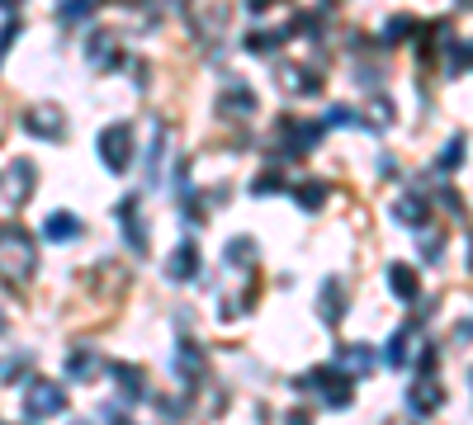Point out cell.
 <instances>
[{
    "label": "cell",
    "mask_w": 473,
    "mask_h": 425,
    "mask_svg": "<svg viewBox=\"0 0 473 425\" xmlns=\"http://www.w3.org/2000/svg\"><path fill=\"white\" fill-rule=\"evenodd\" d=\"M76 425H86V420H76Z\"/></svg>",
    "instance_id": "obj_38"
},
{
    "label": "cell",
    "mask_w": 473,
    "mask_h": 425,
    "mask_svg": "<svg viewBox=\"0 0 473 425\" xmlns=\"http://www.w3.org/2000/svg\"><path fill=\"white\" fill-rule=\"evenodd\" d=\"M430 345H426V335H421V322H407V326H398L393 331V340H388V364H393V369H407V364H412V359H421Z\"/></svg>",
    "instance_id": "obj_5"
},
{
    "label": "cell",
    "mask_w": 473,
    "mask_h": 425,
    "mask_svg": "<svg viewBox=\"0 0 473 425\" xmlns=\"http://www.w3.org/2000/svg\"><path fill=\"white\" fill-rule=\"evenodd\" d=\"M67 373H71L76 382H95L99 373H105V359H99L95 350H71V354H67Z\"/></svg>",
    "instance_id": "obj_15"
},
{
    "label": "cell",
    "mask_w": 473,
    "mask_h": 425,
    "mask_svg": "<svg viewBox=\"0 0 473 425\" xmlns=\"http://www.w3.org/2000/svg\"><path fill=\"white\" fill-rule=\"evenodd\" d=\"M57 411H67V392H61L52 378H33L29 392H24V416L29 420H48Z\"/></svg>",
    "instance_id": "obj_4"
},
{
    "label": "cell",
    "mask_w": 473,
    "mask_h": 425,
    "mask_svg": "<svg viewBox=\"0 0 473 425\" xmlns=\"http://www.w3.org/2000/svg\"><path fill=\"white\" fill-rule=\"evenodd\" d=\"M459 156H464V137H455V142L445 146V156H440V170H455V165H459Z\"/></svg>",
    "instance_id": "obj_28"
},
{
    "label": "cell",
    "mask_w": 473,
    "mask_h": 425,
    "mask_svg": "<svg viewBox=\"0 0 473 425\" xmlns=\"http://www.w3.org/2000/svg\"><path fill=\"white\" fill-rule=\"evenodd\" d=\"M284 425H313V416H307V411H289V416H284Z\"/></svg>",
    "instance_id": "obj_31"
},
{
    "label": "cell",
    "mask_w": 473,
    "mask_h": 425,
    "mask_svg": "<svg viewBox=\"0 0 473 425\" xmlns=\"http://www.w3.org/2000/svg\"><path fill=\"white\" fill-rule=\"evenodd\" d=\"M218 114L222 118H251L256 114V95L246 90V85H228V90L218 95Z\"/></svg>",
    "instance_id": "obj_14"
},
{
    "label": "cell",
    "mask_w": 473,
    "mask_h": 425,
    "mask_svg": "<svg viewBox=\"0 0 473 425\" xmlns=\"http://www.w3.org/2000/svg\"><path fill=\"white\" fill-rule=\"evenodd\" d=\"M194 24L199 33H209V38H222V29H228V0H194Z\"/></svg>",
    "instance_id": "obj_13"
},
{
    "label": "cell",
    "mask_w": 473,
    "mask_h": 425,
    "mask_svg": "<svg viewBox=\"0 0 473 425\" xmlns=\"http://www.w3.org/2000/svg\"><path fill=\"white\" fill-rule=\"evenodd\" d=\"M369 354H374V350H369V345H345V350H341V359H336V364H341L345 373H351V378H355V373L364 378L369 369H374V359H369Z\"/></svg>",
    "instance_id": "obj_21"
},
{
    "label": "cell",
    "mask_w": 473,
    "mask_h": 425,
    "mask_svg": "<svg viewBox=\"0 0 473 425\" xmlns=\"http://www.w3.org/2000/svg\"><path fill=\"white\" fill-rule=\"evenodd\" d=\"M440 250H445L440 237H426V241H421V255H426V260H440Z\"/></svg>",
    "instance_id": "obj_30"
},
{
    "label": "cell",
    "mask_w": 473,
    "mask_h": 425,
    "mask_svg": "<svg viewBox=\"0 0 473 425\" xmlns=\"http://www.w3.org/2000/svg\"><path fill=\"white\" fill-rule=\"evenodd\" d=\"M0 335H5V316H0Z\"/></svg>",
    "instance_id": "obj_37"
},
{
    "label": "cell",
    "mask_w": 473,
    "mask_h": 425,
    "mask_svg": "<svg viewBox=\"0 0 473 425\" xmlns=\"http://www.w3.org/2000/svg\"><path fill=\"white\" fill-rule=\"evenodd\" d=\"M33 189H38V165L29 156L10 161L5 175H0V203H5V208H24L33 199Z\"/></svg>",
    "instance_id": "obj_2"
},
{
    "label": "cell",
    "mask_w": 473,
    "mask_h": 425,
    "mask_svg": "<svg viewBox=\"0 0 473 425\" xmlns=\"http://www.w3.org/2000/svg\"><path fill=\"white\" fill-rule=\"evenodd\" d=\"M228 260H232V265H241V260L251 265V260H256V246H251V237H237V241L228 246Z\"/></svg>",
    "instance_id": "obj_27"
},
{
    "label": "cell",
    "mask_w": 473,
    "mask_h": 425,
    "mask_svg": "<svg viewBox=\"0 0 473 425\" xmlns=\"http://www.w3.org/2000/svg\"><path fill=\"white\" fill-rule=\"evenodd\" d=\"M289 33H294V29H265V33H251V38H246V52H275V48H284V42H289Z\"/></svg>",
    "instance_id": "obj_24"
},
{
    "label": "cell",
    "mask_w": 473,
    "mask_h": 425,
    "mask_svg": "<svg viewBox=\"0 0 473 425\" xmlns=\"http://www.w3.org/2000/svg\"><path fill=\"white\" fill-rule=\"evenodd\" d=\"M246 5H251V14H265V10H270V0H246Z\"/></svg>",
    "instance_id": "obj_32"
},
{
    "label": "cell",
    "mask_w": 473,
    "mask_h": 425,
    "mask_svg": "<svg viewBox=\"0 0 473 425\" xmlns=\"http://www.w3.org/2000/svg\"><path fill=\"white\" fill-rule=\"evenodd\" d=\"M464 52H468V57H464V67H468V61H473V42H464Z\"/></svg>",
    "instance_id": "obj_34"
},
{
    "label": "cell",
    "mask_w": 473,
    "mask_h": 425,
    "mask_svg": "<svg viewBox=\"0 0 473 425\" xmlns=\"http://www.w3.org/2000/svg\"><path fill=\"white\" fill-rule=\"evenodd\" d=\"M118 218H123V231H128V246L137 255H147V222H142V199H123L118 203Z\"/></svg>",
    "instance_id": "obj_11"
},
{
    "label": "cell",
    "mask_w": 473,
    "mask_h": 425,
    "mask_svg": "<svg viewBox=\"0 0 473 425\" xmlns=\"http://www.w3.org/2000/svg\"><path fill=\"white\" fill-rule=\"evenodd\" d=\"M388 288H393L402 303H417V298H421V284H417L412 265H388Z\"/></svg>",
    "instance_id": "obj_19"
},
{
    "label": "cell",
    "mask_w": 473,
    "mask_h": 425,
    "mask_svg": "<svg viewBox=\"0 0 473 425\" xmlns=\"http://www.w3.org/2000/svg\"><path fill=\"white\" fill-rule=\"evenodd\" d=\"M114 5H142V0H114Z\"/></svg>",
    "instance_id": "obj_36"
},
{
    "label": "cell",
    "mask_w": 473,
    "mask_h": 425,
    "mask_svg": "<svg viewBox=\"0 0 473 425\" xmlns=\"http://www.w3.org/2000/svg\"><path fill=\"white\" fill-rule=\"evenodd\" d=\"M24 128L33 137H48V142H57L61 133H67V114L57 109V104H33V109L24 114Z\"/></svg>",
    "instance_id": "obj_7"
},
{
    "label": "cell",
    "mask_w": 473,
    "mask_h": 425,
    "mask_svg": "<svg viewBox=\"0 0 473 425\" xmlns=\"http://www.w3.org/2000/svg\"><path fill=\"white\" fill-rule=\"evenodd\" d=\"M95 152H99V161H105V170L123 175V170L133 165V128L128 123H109L105 133L95 137Z\"/></svg>",
    "instance_id": "obj_3"
},
{
    "label": "cell",
    "mask_w": 473,
    "mask_h": 425,
    "mask_svg": "<svg viewBox=\"0 0 473 425\" xmlns=\"http://www.w3.org/2000/svg\"><path fill=\"white\" fill-rule=\"evenodd\" d=\"M166 279H171V284H190V279H199V246H194V241H180V246L171 250Z\"/></svg>",
    "instance_id": "obj_10"
},
{
    "label": "cell",
    "mask_w": 473,
    "mask_h": 425,
    "mask_svg": "<svg viewBox=\"0 0 473 425\" xmlns=\"http://www.w3.org/2000/svg\"><path fill=\"white\" fill-rule=\"evenodd\" d=\"M440 401H445V392H440V382H436V378H417V382H412V392H407V407H412L417 416H436V411H440Z\"/></svg>",
    "instance_id": "obj_12"
},
{
    "label": "cell",
    "mask_w": 473,
    "mask_h": 425,
    "mask_svg": "<svg viewBox=\"0 0 473 425\" xmlns=\"http://www.w3.org/2000/svg\"><path fill=\"white\" fill-rule=\"evenodd\" d=\"M175 373H180V382H199V378H203V354H199L194 340H180V350H175Z\"/></svg>",
    "instance_id": "obj_18"
},
{
    "label": "cell",
    "mask_w": 473,
    "mask_h": 425,
    "mask_svg": "<svg viewBox=\"0 0 473 425\" xmlns=\"http://www.w3.org/2000/svg\"><path fill=\"white\" fill-rule=\"evenodd\" d=\"M0 5H5V10H19V5H24V0H0Z\"/></svg>",
    "instance_id": "obj_33"
},
{
    "label": "cell",
    "mask_w": 473,
    "mask_h": 425,
    "mask_svg": "<svg viewBox=\"0 0 473 425\" xmlns=\"http://www.w3.org/2000/svg\"><path fill=\"white\" fill-rule=\"evenodd\" d=\"M86 57H90L95 71H118V67H128V57H123V38H118L114 29H99V33L86 42Z\"/></svg>",
    "instance_id": "obj_6"
},
{
    "label": "cell",
    "mask_w": 473,
    "mask_h": 425,
    "mask_svg": "<svg viewBox=\"0 0 473 425\" xmlns=\"http://www.w3.org/2000/svg\"><path fill=\"white\" fill-rule=\"evenodd\" d=\"M426 218H430V203L417 199V194H402V199L393 203V222H398V227H426Z\"/></svg>",
    "instance_id": "obj_17"
},
{
    "label": "cell",
    "mask_w": 473,
    "mask_h": 425,
    "mask_svg": "<svg viewBox=\"0 0 473 425\" xmlns=\"http://www.w3.org/2000/svg\"><path fill=\"white\" fill-rule=\"evenodd\" d=\"M90 10H95V0H61V5H57L61 24H80V19H86Z\"/></svg>",
    "instance_id": "obj_25"
},
{
    "label": "cell",
    "mask_w": 473,
    "mask_h": 425,
    "mask_svg": "<svg viewBox=\"0 0 473 425\" xmlns=\"http://www.w3.org/2000/svg\"><path fill=\"white\" fill-rule=\"evenodd\" d=\"M345 307H351V293H345L341 279H322V293H317V312L326 326H341L345 322Z\"/></svg>",
    "instance_id": "obj_8"
},
{
    "label": "cell",
    "mask_w": 473,
    "mask_h": 425,
    "mask_svg": "<svg viewBox=\"0 0 473 425\" xmlns=\"http://www.w3.org/2000/svg\"><path fill=\"white\" fill-rule=\"evenodd\" d=\"M38 269V246L19 222L0 227V279L5 284H29Z\"/></svg>",
    "instance_id": "obj_1"
},
{
    "label": "cell",
    "mask_w": 473,
    "mask_h": 425,
    "mask_svg": "<svg viewBox=\"0 0 473 425\" xmlns=\"http://www.w3.org/2000/svg\"><path fill=\"white\" fill-rule=\"evenodd\" d=\"M455 5H459V10H473V0H455Z\"/></svg>",
    "instance_id": "obj_35"
},
{
    "label": "cell",
    "mask_w": 473,
    "mask_h": 425,
    "mask_svg": "<svg viewBox=\"0 0 473 425\" xmlns=\"http://www.w3.org/2000/svg\"><path fill=\"white\" fill-rule=\"evenodd\" d=\"M114 378H118V388H123V401H142V397H147V392H142L147 382H142V373L133 364H114Z\"/></svg>",
    "instance_id": "obj_22"
},
{
    "label": "cell",
    "mask_w": 473,
    "mask_h": 425,
    "mask_svg": "<svg viewBox=\"0 0 473 425\" xmlns=\"http://www.w3.org/2000/svg\"><path fill=\"white\" fill-rule=\"evenodd\" d=\"M417 24H412V14H398V19H388L383 24V42H398V38H407Z\"/></svg>",
    "instance_id": "obj_26"
},
{
    "label": "cell",
    "mask_w": 473,
    "mask_h": 425,
    "mask_svg": "<svg viewBox=\"0 0 473 425\" xmlns=\"http://www.w3.org/2000/svg\"><path fill=\"white\" fill-rule=\"evenodd\" d=\"M284 133H279V142L289 146V152H307V146H317V137H322V123H279Z\"/></svg>",
    "instance_id": "obj_16"
},
{
    "label": "cell",
    "mask_w": 473,
    "mask_h": 425,
    "mask_svg": "<svg viewBox=\"0 0 473 425\" xmlns=\"http://www.w3.org/2000/svg\"><path fill=\"white\" fill-rule=\"evenodd\" d=\"M326 194H332V189H326L322 180H303V184L294 189V199H298V208H307V212H317V208L326 203Z\"/></svg>",
    "instance_id": "obj_23"
},
{
    "label": "cell",
    "mask_w": 473,
    "mask_h": 425,
    "mask_svg": "<svg viewBox=\"0 0 473 425\" xmlns=\"http://www.w3.org/2000/svg\"><path fill=\"white\" fill-rule=\"evenodd\" d=\"M275 80L289 95H322V76L313 67H298V61H284V67H275Z\"/></svg>",
    "instance_id": "obj_9"
},
{
    "label": "cell",
    "mask_w": 473,
    "mask_h": 425,
    "mask_svg": "<svg viewBox=\"0 0 473 425\" xmlns=\"http://www.w3.org/2000/svg\"><path fill=\"white\" fill-rule=\"evenodd\" d=\"M14 38H19V19H10V24L0 29V61L10 57V42H14Z\"/></svg>",
    "instance_id": "obj_29"
},
{
    "label": "cell",
    "mask_w": 473,
    "mask_h": 425,
    "mask_svg": "<svg viewBox=\"0 0 473 425\" xmlns=\"http://www.w3.org/2000/svg\"><path fill=\"white\" fill-rule=\"evenodd\" d=\"M43 231H48L52 241H76L80 237V218H76V212H48Z\"/></svg>",
    "instance_id": "obj_20"
},
{
    "label": "cell",
    "mask_w": 473,
    "mask_h": 425,
    "mask_svg": "<svg viewBox=\"0 0 473 425\" xmlns=\"http://www.w3.org/2000/svg\"><path fill=\"white\" fill-rule=\"evenodd\" d=\"M118 425H128V420H118Z\"/></svg>",
    "instance_id": "obj_39"
}]
</instances>
